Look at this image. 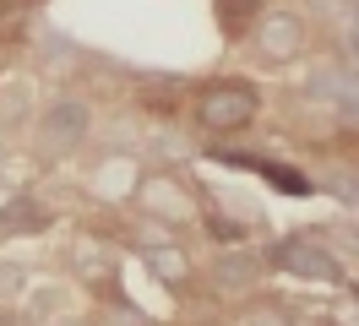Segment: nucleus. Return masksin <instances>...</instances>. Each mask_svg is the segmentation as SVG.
<instances>
[{"instance_id":"nucleus-15","label":"nucleus","mask_w":359,"mask_h":326,"mask_svg":"<svg viewBox=\"0 0 359 326\" xmlns=\"http://www.w3.org/2000/svg\"><path fill=\"white\" fill-rule=\"evenodd\" d=\"M0 326H11V315H0Z\"/></svg>"},{"instance_id":"nucleus-6","label":"nucleus","mask_w":359,"mask_h":326,"mask_svg":"<svg viewBox=\"0 0 359 326\" xmlns=\"http://www.w3.org/2000/svg\"><path fill=\"white\" fill-rule=\"evenodd\" d=\"M262 272H267V261L245 250V245H224L212 266H207V288L218 294V299H250L256 288H262Z\"/></svg>"},{"instance_id":"nucleus-1","label":"nucleus","mask_w":359,"mask_h":326,"mask_svg":"<svg viewBox=\"0 0 359 326\" xmlns=\"http://www.w3.org/2000/svg\"><path fill=\"white\" fill-rule=\"evenodd\" d=\"M262 120V87L250 76H212L191 93V125L207 142H234Z\"/></svg>"},{"instance_id":"nucleus-12","label":"nucleus","mask_w":359,"mask_h":326,"mask_svg":"<svg viewBox=\"0 0 359 326\" xmlns=\"http://www.w3.org/2000/svg\"><path fill=\"white\" fill-rule=\"evenodd\" d=\"M98 326H153V321H147L142 310H131V304L120 299V304H109V310L98 315Z\"/></svg>"},{"instance_id":"nucleus-11","label":"nucleus","mask_w":359,"mask_h":326,"mask_svg":"<svg viewBox=\"0 0 359 326\" xmlns=\"http://www.w3.org/2000/svg\"><path fill=\"white\" fill-rule=\"evenodd\" d=\"M240 326H299V310L283 304V299H250Z\"/></svg>"},{"instance_id":"nucleus-7","label":"nucleus","mask_w":359,"mask_h":326,"mask_svg":"<svg viewBox=\"0 0 359 326\" xmlns=\"http://www.w3.org/2000/svg\"><path fill=\"white\" fill-rule=\"evenodd\" d=\"M142 261H147V272H153L163 288H175V294H185V288L196 283V261L185 256V245H180V239L147 245V250H142Z\"/></svg>"},{"instance_id":"nucleus-2","label":"nucleus","mask_w":359,"mask_h":326,"mask_svg":"<svg viewBox=\"0 0 359 326\" xmlns=\"http://www.w3.org/2000/svg\"><path fill=\"white\" fill-rule=\"evenodd\" d=\"M245 49H250V60L267 65V71L294 65L311 49V22H305V11H294V6H262L245 27Z\"/></svg>"},{"instance_id":"nucleus-9","label":"nucleus","mask_w":359,"mask_h":326,"mask_svg":"<svg viewBox=\"0 0 359 326\" xmlns=\"http://www.w3.org/2000/svg\"><path fill=\"white\" fill-rule=\"evenodd\" d=\"M33 229H49V207L39 196H11V201H0V239L33 234Z\"/></svg>"},{"instance_id":"nucleus-4","label":"nucleus","mask_w":359,"mask_h":326,"mask_svg":"<svg viewBox=\"0 0 359 326\" xmlns=\"http://www.w3.org/2000/svg\"><path fill=\"white\" fill-rule=\"evenodd\" d=\"M131 201H136L142 217H153V223H163V229H191V223H202L196 191H191L180 174H169V169L142 174V179L131 185Z\"/></svg>"},{"instance_id":"nucleus-5","label":"nucleus","mask_w":359,"mask_h":326,"mask_svg":"<svg viewBox=\"0 0 359 326\" xmlns=\"http://www.w3.org/2000/svg\"><path fill=\"white\" fill-rule=\"evenodd\" d=\"M267 266L294 272V278H305V283H332V288H348V266H343L327 245H316V234H289V239H278V245L267 250Z\"/></svg>"},{"instance_id":"nucleus-16","label":"nucleus","mask_w":359,"mask_h":326,"mask_svg":"<svg viewBox=\"0 0 359 326\" xmlns=\"http://www.w3.org/2000/svg\"><path fill=\"white\" fill-rule=\"evenodd\" d=\"M327 326H348V321H327Z\"/></svg>"},{"instance_id":"nucleus-14","label":"nucleus","mask_w":359,"mask_h":326,"mask_svg":"<svg viewBox=\"0 0 359 326\" xmlns=\"http://www.w3.org/2000/svg\"><path fill=\"white\" fill-rule=\"evenodd\" d=\"M39 0H0V27H11V22H22Z\"/></svg>"},{"instance_id":"nucleus-13","label":"nucleus","mask_w":359,"mask_h":326,"mask_svg":"<svg viewBox=\"0 0 359 326\" xmlns=\"http://www.w3.org/2000/svg\"><path fill=\"white\" fill-rule=\"evenodd\" d=\"M17 288H27V266H17V261H0V294H17Z\"/></svg>"},{"instance_id":"nucleus-3","label":"nucleus","mask_w":359,"mask_h":326,"mask_svg":"<svg viewBox=\"0 0 359 326\" xmlns=\"http://www.w3.org/2000/svg\"><path fill=\"white\" fill-rule=\"evenodd\" d=\"M88 136H93V104H88V98H76V93L49 98L44 114H39V120H33V130H27V142H33V152H39L44 163L71 158V152L88 142Z\"/></svg>"},{"instance_id":"nucleus-10","label":"nucleus","mask_w":359,"mask_h":326,"mask_svg":"<svg viewBox=\"0 0 359 326\" xmlns=\"http://www.w3.org/2000/svg\"><path fill=\"white\" fill-rule=\"evenodd\" d=\"M267 0H212V11H218V27H224V39H245L250 17L262 11Z\"/></svg>"},{"instance_id":"nucleus-8","label":"nucleus","mask_w":359,"mask_h":326,"mask_svg":"<svg viewBox=\"0 0 359 326\" xmlns=\"http://www.w3.org/2000/svg\"><path fill=\"white\" fill-rule=\"evenodd\" d=\"M305 98H321L332 109H354V60H327L305 76Z\"/></svg>"}]
</instances>
